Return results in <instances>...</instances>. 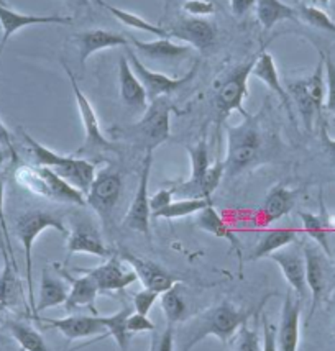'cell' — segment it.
<instances>
[{"mask_svg": "<svg viewBox=\"0 0 335 351\" xmlns=\"http://www.w3.org/2000/svg\"><path fill=\"white\" fill-rule=\"evenodd\" d=\"M251 76H255L262 82H265V84L268 86V89L273 90L275 94L278 95L279 100L283 102V106L286 107V112H288V115H290V119L294 120V115H292V108H291L290 94L286 92V87H283V84H281V79H279L275 58L271 56L270 53L268 51L259 53V56L255 60L253 69H251Z\"/></svg>", "mask_w": 335, "mask_h": 351, "instance_id": "484cf974", "label": "cell"}, {"mask_svg": "<svg viewBox=\"0 0 335 351\" xmlns=\"http://www.w3.org/2000/svg\"><path fill=\"white\" fill-rule=\"evenodd\" d=\"M58 271L62 278L66 279L71 284L68 299H66V311H76V308H91L92 313L95 312V299H97L99 287L97 284L94 282V279L91 276L82 274L79 278H73L69 273H66L65 269H61L60 266H56Z\"/></svg>", "mask_w": 335, "mask_h": 351, "instance_id": "cb8c5ba5", "label": "cell"}, {"mask_svg": "<svg viewBox=\"0 0 335 351\" xmlns=\"http://www.w3.org/2000/svg\"><path fill=\"white\" fill-rule=\"evenodd\" d=\"M71 16L60 15H27L12 10L7 5L0 3V28H2V41H0V54L5 48L7 41L22 28L33 27V25H71Z\"/></svg>", "mask_w": 335, "mask_h": 351, "instance_id": "e0dca14e", "label": "cell"}, {"mask_svg": "<svg viewBox=\"0 0 335 351\" xmlns=\"http://www.w3.org/2000/svg\"><path fill=\"white\" fill-rule=\"evenodd\" d=\"M62 68H65L66 74H68V77L71 81V87H73L74 99H76L78 110H79V115H81V122L84 127V145L78 153L117 152V146L112 143V141H108L106 136H104L102 128H100V123L97 119V114H95L91 100L86 97V94L81 90V87L78 86L73 71H71L66 64H62Z\"/></svg>", "mask_w": 335, "mask_h": 351, "instance_id": "9c48e42d", "label": "cell"}, {"mask_svg": "<svg viewBox=\"0 0 335 351\" xmlns=\"http://www.w3.org/2000/svg\"><path fill=\"white\" fill-rule=\"evenodd\" d=\"M127 60L130 62V66H132V69L135 71L137 77L140 79V82L143 84L146 95H148V102H153V100L165 97V95H170L173 94V92L179 90L196 76V73H198V64H196L192 66L189 73H186L184 76L171 77L163 73H157V71L150 69L148 66H145L143 62H141L140 58H138L133 51L127 53Z\"/></svg>", "mask_w": 335, "mask_h": 351, "instance_id": "30bf717a", "label": "cell"}, {"mask_svg": "<svg viewBox=\"0 0 335 351\" xmlns=\"http://www.w3.org/2000/svg\"><path fill=\"white\" fill-rule=\"evenodd\" d=\"M211 199H179L173 200L170 206L163 208L160 212L152 214V219H165V220H176L184 219V217L199 214L203 208L211 206Z\"/></svg>", "mask_w": 335, "mask_h": 351, "instance_id": "8d00e7d4", "label": "cell"}, {"mask_svg": "<svg viewBox=\"0 0 335 351\" xmlns=\"http://www.w3.org/2000/svg\"><path fill=\"white\" fill-rule=\"evenodd\" d=\"M270 260H273L281 269L283 278L290 284L291 291L301 300L305 299L308 295V281H305V260L304 253L299 246L291 243L284 248L279 250L273 254H270Z\"/></svg>", "mask_w": 335, "mask_h": 351, "instance_id": "4fadbf2b", "label": "cell"}, {"mask_svg": "<svg viewBox=\"0 0 335 351\" xmlns=\"http://www.w3.org/2000/svg\"><path fill=\"white\" fill-rule=\"evenodd\" d=\"M257 5V0H230V10L235 16H244Z\"/></svg>", "mask_w": 335, "mask_h": 351, "instance_id": "816d5d0a", "label": "cell"}, {"mask_svg": "<svg viewBox=\"0 0 335 351\" xmlns=\"http://www.w3.org/2000/svg\"><path fill=\"white\" fill-rule=\"evenodd\" d=\"M3 200H5V189H3V181L0 179V230L3 233V240H5V248L10 252L12 265H14V253H12V245H10V233H8L5 214H3Z\"/></svg>", "mask_w": 335, "mask_h": 351, "instance_id": "f907efd6", "label": "cell"}, {"mask_svg": "<svg viewBox=\"0 0 335 351\" xmlns=\"http://www.w3.org/2000/svg\"><path fill=\"white\" fill-rule=\"evenodd\" d=\"M3 250V258H5V267H3L2 274H0V311L3 308L14 306L16 298L20 294V284L19 279H16V273L14 267L10 266V261H8L5 246L2 243Z\"/></svg>", "mask_w": 335, "mask_h": 351, "instance_id": "74e56055", "label": "cell"}, {"mask_svg": "<svg viewBox=\"0 0 335 351\" xmlns=\"http://www.w3.org/2000/svg\"><path fill=\"white\" fill-rule=\"evenodd\" d=\"M225 176L224 161H216L213 165L209 166L207 173L204 174L203 181L199 184V197L200 199H211L213 191L219 187L222 178Z\"/></svg>", "mask_w": 335, "mask_h": 351, "instance_id": "60d3db41", "label": "cell"}, {"mask_svg": "<svg viewBox=\"0 0 335 351\" xmlns=\"http://www.w3.org/2000/svg\"><path fill=\"white\" fill-rule=\"evenodd\" d=\"M8 332L23 351H53L41 333L23 322H8Z\"/></svg>", "mask_w": 335, "mask_h": 351, "instance_id": "d590c367", "label": "cell"}, {"mask_svg": "<svg viewBox=\"0 0 335 351\" xmlns=\"http://www.w3.org/2000/svg\"><path fill=\"white\" fill-rule=\"evenodd\" d=\"M168 33H170L171 40L183 41L184 45L199 49V51L212 48L217 40L216 25L209 20L196 19V16L181 19L174 27L168 30Z\"/></svg>", "mask_w": 335, "mask_h": 351, "instance_id": "9a60e30c", "label": "cell"}, {"mask_svg": "<svg viewBox=\"0 0 335 351\" xmlns=\"http://www.w3.org/2000/svg\"><path fill=\"white\" fill-rule=\"evenodd\" d=\"M161 295V308L163 313H165V319L168 325L181 324L187 319V304L186 299H184V291L181 284H174L171 289L163 292Z\"/></svg>", "mask_w": 335, "mask_h": 351, "instance_id": "836d02e7", "label": "cell"}, {"mask_svg": "<svg viewBox=\"0 0 335 351\" xmlns=\"http://www.w3.org/2000/svg\"><path fill=\"white\" fill-rule=\"evenodd\" d=\"M316 2L317 3H319V5H329V2H330V0H316Z\"/></svg>", "mask_w": 335, "mask_h": 351, "instance_id": "9f6ffc18", "label": "cell"}, {"mask_svg": "<svg viewBox=\"0 0 335 351\" xmlns=\"http://www.w3.org/2000/svg\"><path fill=\"white\" fill-rule=\"evenodd\" d=\"M0 145L7 146V148L10 149V153L14 154V156H15V153H14V146H12V136H10V132L7 130V127H5V125H3L2 120H0Z\"/></svg>", "mask_w": 335, "mask_h": 351, "instance_id": "db71d44e", "label": "cell"}, {"mask_svg": "<svg viewBox=\"0 0 335 351\" xmlns=\"http://www.w3.org/2000/svg\"><path fill=\"white\" fill-rule=\"evenodd\" d=\"M22 136L25 143L30 148L33 160L36 166H45L54 171L60 178L65 179L66 182L76 187L84 195L91 189V184L95 178V166L94 162L84 158H78L76 154H60L53 149L46 148L40 141L28 135L27 132L22 130Z\"/></svg>", "mask_w": 335, "mask_h": 351, "instance_id": "3957f363", "label": "cell"}, {"mask_svg": "<svg viewBox=\"0 0 335 351\" xmlns=\"http://www.w3.org/2000/svg\"><path fill=\"white\" fill-rule=\"evenodd\" d=\"M191 160V174L186 181L174 184V195H181L183 199H200L199 197V184L203 181L204 174L207 173L211 161H209V149L206 140H200L198 145L187 148Z\"/></svg>", "mask_w": 335, "mask_h": 351, "instance_id": "44dd1931", "label": "cell"}, {"mask_svg": "<svg viewBox=\"0 0 335 351\" xmlns=\"http://www.w3.org/2000/svg\"><path fill=\"white\" fill-rule=\"evenodd\" d=\"M120 258L135 271L138 281L143 284L145 289H152L158 294H163L181 281L178 276L171 274L170 271L152 260H146V258L137 256V254L128 252H122Z\"/></svg>", "mask_w": 335, "mask_h": 351, "instance_id": "5bb4252c", "label": "cell"}, {"mask_svg": "<svg viewBox=\"0 0 335 351\" xmlns=\"http://www.w3.org/2000/svg\"><path fill=\"white\" fill-rule=\"evenodd\" d=\"M334 337H335V333H334Z\"/></svg>", "mask_w": 335, "mask_h": 351, "instance_id": "94428289", "label": "cell"}, {"mask_svg": "<svg viewBox=\"0 0 335 351\" xmlns=\"http://www.w3.org/2000/svg\"><path fill=\"white\" fill-rule=\"evenodd\" d=\"M299 219L303 221L304 232L311 238L316 245H319L322 250L330 256L329 246V233L335 228L334 219L327 214L324 204L321 207V214H311V212H299Z\"/></svg>", "mask_w": 335, "mask_h": 351, "instance_id": "f1b7e54d", "label": "cell"}, {"mask_svg": "<svg viewBox=\"0 0 335 351\" xmlns=\"http://www.w3.org/2000/svg\"><path fill=\"white\" fill-rule=\"evenodd\" d=\"M174 327L168 325L165 332L152 333V341H150L148 351H174Z\"/></svg>", "mask_w": 335, "mask_h": 351, "instance_id": "f6af8a7d", "label": "cell"}, {"mask_svg": "<svg viewBox=\"0 0 335 351\" xmlns=\"http://www.w3.org/2000/svg\"><path fill=\"white\" fill-rule=\"evenodd\" d=\"M321 54V60L317 68L314 69V73L308 79H304L305 89H308L309 95H311L314 106H316L317 112H322V107H324L325 102V69H324V58Z\"/></svg>", "mask_w": 335, "mask_h": 351, "instance_id": "ab89813d", "label": "cell"}, {"mask_svg": "<svg viewBox=\"0 0 335 351\" xmlns=\"http://www.w3.org/2000/svg\"><path fill=\"white\" fill-rule=\"evenodd\" d=\"M299 192L290 189L284 184H276L266 194L262 210H259V220L263 225H270L273 221L283 219L294 208Z\"/></svg>", "mask_w": 335, "mask_h": 351, "instance_id": "d4e9b609", "label": "cell"}, {"mask_svg": "<svg viewBox=\"0 0 335 351\" xmlns=\"http://www.w3.org/2000/svg\"><path fill=\"white\" fill-rule=\"evenodd\" d=\"M160 294L152 289H143L137 292L135 299H133V307H135L137 313H141V315H148L150 311H152L154 302H157Z\"/></svg>", "mask_w": 335, "mask_h": 351, "instance_id": "7dc6e473", "label": "cell"}, {"mask_svg": "<svg viewBox=\"0 0 335 351\" xmlns=\"http://www.w3.org/2000/svg\"><path fill=\"white\" fill-rule=\"evenodd\" d=\"M321 136H322V143H324L325 149H327V153L330 154V156H332V160L335 161V138L329 136L327 128H325V127H322Z\"/></svg>", "mask_w": 335, "mask_h": 351, "instance_id": "f5cc1de1", "label": "cell"}, {"mask_svg": "<svg viewBox=\"0 0 335 351\" xmlns=\"http://www.w3.org/2000/svg\"><path fill=\"white\" fill-rule=\"evenodd\" d=\"M95 2L106 8L108 14H111L112 16H115V19L119 20L120 23H124L125 27L133 28V30L145 32V33H152V35L158 36V38H170V33H168L166 28L158 27V25H154L152 22H148V20L141 19L140 15H135V14H132V12L124 10V8L111 5V3L104 2V0H95Z\"/></svg>", "mask_w": 335, "mask_h": 351, "instance_id": "d6a6232c", "label": "cell"}, {"mask_svg": "<svg viewBox=\"0 0 335 351\" xmlns=\"http://www.w3.org/2000/svg\"><path fill=\"white\" fill-rule=\"evenodd\" d=\"M305 260V281L311 292L312 306L309 311V319L317 311L324 300L332 298L335 291V269L329 254L316 243H305L303 246Z\"/></svg>", "mask_w": 335, "mask_h": 351, "instance_id": "5b68a950", "label": "cell"}, {"mask_svg": "<svg viewBox=\"0 0 335 351\" xmlns=\"http://www.w3.org/2000/svg\"><path fill=\"white\" fill-rule=\"evenodd\" d=\"M76 41L79 49V61H81L82 66L86 64V61L89 60L92 54L104 51V49L127 48L130 45V38L122 35V33L100 30V28L78 33Z\"/></svg>", "mask_w": 335, "mask_h": 351, "instance_id": "7402d4cb", "label": "cell"}, {"mask_svg": "<svg viewBox=\"0 0 335 351\" xmlns=\"http://www.w3.org/2000/svg\"><path fill=\"white\" fill-rule=\"evenodd\" d=\"M296 12L297 19L303 20V22L308 23L309 27H314L322 32L334 33L335 35V22L324 10H322V8L308 5V3H299V5L296 7Z\"/></svg>", "mask_w": 335, "mask_h": 351, "instance_id": "f35d334b", "label": "cell"}, {"mask_svg": "<svg viewBox=\"0 0 335 351\" xmlns=\"http://www.w3.org/2000/svg\"><path fill=\"white\" fill-rule=\"evenodd\" d=\"M196 215H198L196 217V225H198L200 230H204V232L211 233V235L217 238H222V240L229 241V243L232 245V248L237 252L238 258L242 260V250H240L238 237L235 235V232L229 227V223H225V220L222 219L219 212L213 208L212 204L211 206H207L206 208H203V210Z\"/></svg>", "mask_w": 335, "mask_h": 351, "instance_id": "83f0119b", "label": "cell"}, {"mask_svg": "<svg viewBox=\"0 0 335 351\" xmlns=\"http://www.w3.org/2000/svg\"><path fill=\"white\" fill-rule=\"evenodd\" d=\"M0 30H2V28H0Z\"/></svg>", "mask_w": 335, "mask_h": 351, "instance_id": "6125c7cd", "label": "cell"}, {"mask_svg": "<svg viewBox=\"0 0 335 351\" xmlns=\"http://www.w3.org/2000/svg\"><path fill=\"white\" fill-rule=\"evenodd\" d=\"M288 94H290L292 100L296 102L297 110H299L301 119H303L305 130L311 132L312 125H314V119H316V115L321 117V114L317 112V108H316V106H314L311 95H309L308 89H305L304 79L290 82V84H288Z\"/></svg>", "mask_w": 335, "mask_h": 351, "instance_id": "e575fe53", "label": "cell"}, {"mask_svg": "<svg viewBox=\"0 0 335 351\" xmlns=\"http://www.w3.org/2000/svg\"><path fill=\"white\" fill-rule=\"evenodd\" d=\"M334 269H335V263H334ZM332 299L335 300V291H334V294H332Z\"/></svg>", "mask_w": 335, "mask_h": 351, "instance_id": "6f0895ef", "label": "cell"}, {"mask_svg": "<svg viewBox=\"0 0 335 351\" xmlns=\"http://www.w3.org/2000/svg\"><path fill=\"white\" fill-rule=\"evenodd\" d=\"M0 3H2V5H5V3H3V2H2V0H0Z\"/></svg>", "mask_w": 335, "mask_h": 351, "instance_id": "91938a15", "label": "cell"}, {"mask_svg": "<svg viewBox=\"0 0 335 351\" xmlns=\"http://www.w3.org/2000/svg\"><path fill=\"white\" fill-rule=\"evenodd\" d=\"M43 324L56 328L62 337L69 341L81 340V338H91L106 332L104 325V315L92 313V315H69L62 319H40Z\"/></svg>", "mask_w": 335, "mask_h": 351, "instance_id": "d6986e66", "label": "cell"}, {"mask_svg": "<svg viewBox=\"0 0 335 351\" xmlns=\"http://www.w3.org/2000/svg\"><path fill=\"white\" fill-rule=\"evenodd\" d=\"M255 10L263 30H271L283 20H297L296 7L288 5L283 0H257Z\"/></svg>", "mask_w": 335, "mask_h": 351, "instance_id": "1f68e13d", "label": "cell"}, {"mask_svg": "<svg viewBox=\"0 0 335 351\" xmlns=\"http://www.w3.org/2000/svg\"><path fill=\"white\" fill-rule=\"evenodd\" d=\"M3 161H5V153H3V152H2V149H0V168H2Z\"/></svg>", "mask_w": 335, "mask_h": 351, "instance_id": "11a10c76", "label": "cell"}, {"mask_svg": "<svg viewBox=\"0 0 335 351\" xmlns=\"http://www.w3.org/2000/svg\"><path fill=\"white\" fill-rule=\"evenodd\" d=\"M130 41H132L141 56L163 66L181 62L192 54L191 46L176 43L171 38H158L154 41H140L132 38Z\"/></svg>", "mask_w": 335, "mask_h": 351, "instance_id": "ffe728a7", "label": "cell"}, {"mask_svg": "<svg viewBox=\"0 0 335 351\" xmlns=\"http://www.w3.org/2000/svg\"><path fill=\"white\" fill-rule=\"evenodd\" d=\"M122 189L124 179L119 169L104 168L99 173H95L91 189L86 194V206H89L100 217V220L107 225L114 215L117 204L122 195Z\"/></svg>", "mask_w": 335, "mask_h": 351, "instance_id": "52a82bcc", "label": "cell"}, {"mask_svg": "<svg viewBox=\"0 0 335 351\" xmlns=\"http://www.w3.org/2000/svg\"><path fill=\"white\" fill-rule=\"evenodd\" d=\"M2 2H3V3H5V5H7V0H2Z\"/></svg>", "mask_w": 335, "mask_h": 351, "instance_id": "680465c9", "label": "cell"}, {"mask_svg": "<svg viewBox=\"0 0 335 351\" xmlns=\"http://www.w3.org/2000/svg\"><path fill=\"white\" fill-rule=\"evenodd\" d=\"M153 165V152H146L143 162H141L140 181L132 204H130L127 215L124 219V227L150 237V220H152V208H150V173Z\"/></svg>", "mask_w": 335, "mask_h": 351, "instance_id": "8fae6325", "label": "cell"}, {"mask_svg": "<svg viewBox=\"0 0 335 351\" xmlns=\"http://www.w3.org/2000/svg\"><path fill=\"white\" fill-rule=\"evenodd\" d=\"M56 230L68 237L69 230L62 223V220L51 212L45 210H28L16 219L15 233L19 237L20 243L23 246L25 254V278H27V289H28V304H30L32 313L35 315L36 298L35 289H33V245L38 240V237L45 230Z\"/></svg>", "mask_w": 335, "mask_h": 351, "instance_id": "277c9868", "label": "cell"}, {"mask_svg": "<svg viewBox=\"0 0 335 351\" xmlns=\"http://www.w3.org/2000/svg\"><path fill=\"white\" fill-rule=\"evenodd\" d=\"M174 192L173 189H161L158 192H154V195L150 197V208H152V214L154 212H160L163 208L170 206L173 202Z\"/></svg>", "mask_w": 335, "mask_h": 351, "instance_id": "681fc988", "label": "cell"}, {"mask_svg": "<svg viewBox=\"0 0 335 351\" xmlns=\"http://www.w3.org/2000/svg\"><path fill=\"white\" fill-rule=\"evenodd\" d=\"M253 64L255 60L242 62L220 82V87L216 94V108L220 122L227 119L232 112H240L244 117L249 114L244 108V102L245 97H249V79Z\"/></svg>", "mask_w": 335, "mask_h": 351, "instance_id": "ba28073f", "label": "cell"}, {"mask_svg": "<svg viewBox=\"0 0 335 351\" xmlns=\"http://www.w3.org/2000/svg\"><path fill=\"white\" fill-rule=\"evenodd\" d=\"M250 315L251 312L232 306L229 300H222L217 306L184 320L178 333L174 330V335H178V348L179 351H191L207 337H216L227 345L249 322Z\"/></svg>", "mask_w": 335, "mask_h": 351, "instance_id": "6da1fadb", "label": "cell"}, {"mask_svg": "<svg viewBox=\"0 0 335 351\" xmlns=\"http://www.w3.org/2000/svg\"><path fill=\"white\" fill-rule=\"evenodd\" d=\"M128 135L146 152H154L158 146L170 140L171 107L165 97H160L146 107L140 122L128 128Z\"/></svg>", "mask_w": 335, "mask_h": 351, "instance_id": "8992f818", "label": "cell"}, {"mask_svg": "<svg viewBox=\"0 0 335 351\" xmlns=\"http://www.w3.org/2000/svg\"><path fill=\"white\" fill-rule=\"evenodd\" d=\"M127 328L132 335L135 333H153L157 332V325L148 319V315H141V313H130L127 319Z\"/></svg>", "mask_w": 335, "mask_h": 351, "instance_id": "bcb514c9", "label": "cell"}, {"mask_svg": "<svg viewBox=\"0 0 335 351\" xmlns=\"http://www.w3.org/2000/svg\"><path fill=\"white\" fill-rule=\"evenodd\" d=\"M297 240V232L292 228H271L262 235L258 243L255 245L251 252V260H259V258H268L284 246L294 243Z\"/></svg>", "mask_w": 335, "mask_h": 351, "instance_id": "4dcf8cb0", "label": "cell"}, {"mask_svg": "<svg viewBox=\"0 0 335 351\" xmlns=\"http://www.w3.org/2000/svg\"><path fill=\"white\" fill-rule=\"evenodd\" d=\"M262 351H279L276 327L270 324L265 313H262Z\"/></svg>", "mask_w": 335, "mask_h": 351, "instance_id": "c3c4849f", "label": "cell"}, {"mask_svg": "<svg viewBox=\"0 0 335 351\" xmlns=\"http://www.w3.org/2000/svg\"><path fill=\"white\" fill-rule=\"evenodd\" d=\"M117 74H119V90L124 106L128 107L130 110H146V107H148V95H146V90L140 82V79L137 77L135 71L130 66L127 56L119 58Z\"/></svg>", "mask_w": 335, "mask_h": 351, "instance_id": "603a6c76", "label": "cell"}, {"mask_svg": "<svg viewBox=\"0 0 335 351\" xmlns=\"http://www.w3.org/2000/svg\"><path fill=\"white\" fill-rule=\"evenodd\" d=\"M130 313H132V308L124 307V308H120L119 312L112 313V315H104L106 333H104V335H100L99 338H94V340L89 341V343L82 345L81 348H84V346H89L92 343H97V341L104 340V338H107V337H112L115 340V343H117V346H119L120 351H128L130 340H132V337H133L127 328V319H128Z\"/></svg>", "mask_w": 335, "mask_h": 351, "instance_id": "f546056e", "label": "cell"}, {"mask_svg": "<svg viewBox=\"0 0 335 351\" xmlns=\"http://www.w3.org/2000/svg\"><path fill=\"white\" fill-rule=\"evenodd\" d=\"M322 53L325 69V102L324 106L335 115V62L329 53Z\"/></svg>", "mask_w": 335, "mask_h": 351, "instance_id": "b9f144b4", "label": "cell"}, {"mask_svg": "<svg viewBox=\"0 0 335 351\" xmlns=\"http://www.w3.org/2000/svg\"><path fill=\"white\" fill-rule=\"evenodd\" d=\"M183 10L189 16L204 19V16H211L216 14L217 8L211 0H184Z\"/></svg>", "mask_w": 335, "mask_h": 351, "instance_id": "ee69618b", "label": "cell"}, {"mask_svg": "<svg viewBox=\"0 0 335 351\" xmlns=\"http://www.w3.org/2000/svg\"><path fill=\"white\" fill-rule=\"evenodd\" d=\"M76 273L91 276L94 282L97 284L99 291L104 292L124 291L125 287L132 286L133 282L138 281L135 271L122 258L114 256V254L104 265L91 267V269H76Z\"/></svg>", "mask_w": 335, "mask_h": 351, "instance_id": "7c38bea8", "label": "cell"}, {"mask_svg": "<svg viewBox=\"0 0 335 351\" xmlns=\"http://www.w3.org/2000/svg\"><path fill=\"white\" fill-rule=\"evenodd\" d=\"M265 154V136L259 128L258 117L246 114L244 122L227 128V154L224 166L225 176L232 178L244 173Z\"/></svg>", "mask_w": 335, "mask_h": 351, "instance_id": "7a4b0ae2", "label": "cell"}, {"mask_svg": "<svg viewBox=\"0 0 335 351\" xmlns=\"http://www.w3.org/2000/svg\"><path fill=\"white\" fill-rule=\"evenodd\" d=\"M301 300L291 289L286 292L279 328H276L279 351H297L301 340Z\"/></svg>", "mask_w": 335, "mask_h": 351, "instance_id": "2e32d148", "label": "cell"}, {"mask_svg": "<svg viewBox=\"0 0 335 351\" xmlns=\"http://www.w3.org/2000/svg\"><path fill=\"white\" fill-rule=\"evenodd\" d=\"M68 292L69 289L66 287L65 281H61L60 278L48 273V269H43L40 282V294L38 300H36L35 317L38 315L40 312L48 311V308L65 306L66 299H68Z\"/></svg>", "mask_w": 335, "mask_h": 351, "instance_id": "4316f807", "label": "cell"}, {"mask_svg": "<svg viewBox=\"0 0 335 351\" xmlns=\"http://www.w3.org/2000/svg\"><path fill=\"white\" fill-rule=\"evenodd\" d=\"M68 256L73 254H92V256L99 258H111L112 252L104 243L102 237H100L99 230L91 223V221L79 220L73 225V228L68 233Z\"/></svg>", "mask_w": 335, "mask_h": 351, "instance_id": "ac0fdd59", "label": "cell"}, {"mask_svg": "<svg viewBox=\"0 0 335 351\" xmlns=\"http://www.w3.org/2000/svg\"><path fill=\"white\" fill-rule=\"evenodd\" d=\"M233 351H262L259 346V333L257 328H250L249 325H244L237 333V341Z\"/></svg>", "mask_w": 335, "mask_h": 351, "instance_id": "7bdbcfd3", "label": "cell"}]
</instances>
